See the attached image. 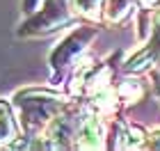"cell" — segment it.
Listing matches in <instances>:
<instances>
[{"label": "cell", "instance_id": "6da1fadb", "mask_svg": "<svg viewBox=\"0 0 160 151\" xmlns=\"http://www.w3.org/2000/svg\"><path fill=\"white\" fill-rule=\"evenodd\" d=\"M92 37H94V30H78V32L71 34V37H67L60 44V48L53 53V67H64V64L87 44V39H92Z\"/></svg>", "mask_w": 160, "mask_h": 151}, {"label": "cell", "instance_id": "7a4b0ae2", "mask_svg": "<svg viewBox=\"0 0 160 151\" xmlns=\"http://www.w3.org/2000/svg\"><path fill=\"white\" fill-rule=\"evenodd\" d=\"M60 18H64V3L62 0H48L46 9L25 28H50L55 21H60Z\"/></svg>", "mask_w": 160, "mask_h": 151}, {"label": "cell", "instance_id": "3957f363", "mask_svg": "<svg viewBox=\"0 0 160 151\" xmlns=\"http://www.w3.org/2000/svg\"><path fill=\"white\" fill-rule=\"evenodd\" d=\"M14 138V124L9 117V108L0 101V144Z\"/></svg>", "mask_w": 160, "mask_h": 151}, {"label": "cell", "instance_id": "277c9868", "mask_svg": "<svg viewBox=\"0 0 160 151\" xmlns=\"http://www.w3.org/2000/svg\"><path fill=\"white\" fill-rule=\"evenodd\" d=\"M128 5V0H112L110 3V14L112 16H117L119 12H123V7Z\"/></svg>", "mask_w": 160, "mask_h": 151}, {"label": "cell", "instance_id": "5b68a950", "mask_svg": "<svg viewBox=\"0 0 160 151\" xmlns=\"http://www.w3.org/2000/svg\"><path fill=\"white\" fill-rule=\"evenodd\" d=\"M76 5H78L82 12H89V9H94V7L98 5V0H76Z\"/></svg>", "mask_w": 160, "mask_h": 151}, {"label": "cell", "instance_id": "8992f818", "mask_svg": "<svg viewBox=\"0 0 160 151\" xmlns=\"http://www.w3.org/2000/svg\"><path fill=\"white\" fill-rule=\"evenodd\" d=\"M37 3H39V0H25V12H34Z\"/></svg>", "mask_w": 160, "mask_h": 151}, {"label": "cell", "instance_id": "52a82bcc", "mask_svg": "<svg viewBox=\"0 0 160 151\" xmlns=\"http://www.w3.org/2000/svg\"><path fill=\"white\" fill-rule=\"evenodd\" d=\"M153 147H160V133L153 135Z\"/></svg>", "mask_w": 160, "mask_h": 151}]
</instances>
